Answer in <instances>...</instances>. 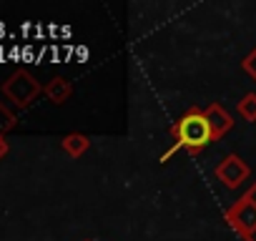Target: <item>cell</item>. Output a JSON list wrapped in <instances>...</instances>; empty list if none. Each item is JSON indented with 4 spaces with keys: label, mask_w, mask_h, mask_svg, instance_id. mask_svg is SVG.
<instances>
[{
    "label": "cell",
    "mask_w": 256,
    "mask_h": 241,
    "mask_svg": "<svg viewBox=\"0 0 256 241\" xmlns=\"http://www.w3.org/2000/svg\"><path fill=\"white\" fill-rule=\"evenodd\" d=\"M3 96L10 100V103H16L18 108H28L40 93H43V86L28 73V70H16L6 83H3Z\"/></svg>",
    "instance_id": "obj_3"
},
{
    "label": "cell",
    "mask_w": 256,
    "mask_h": 241,
    "mask_svg": "<svg viewBox=\"0 0 256 241\" xmlns=\"http://www.w3.org/2000/svg\"><path fill=\"white\" fill-rule=\"evenodd\" d=\"M18 124V118H16V113L13 110H8V106H3L0 103V136H6L13 126Z\"/></svg>",
    "instance_id": "obj_9"
},
{
    "label": "cell",
    "mask_w": 256,
    "mask_h": 241,
    "mask_svg": "<svg viewBox=\"0 0 256 241\" xmlns=\"http://www.w3.org/2000/svg\"><path fill=\"white\" fill-rule=\"evenodd\" d=\"M171 136H174V144L171 148L161 156V161L166 164L174 154L178 151H186L191 156L201 154L208 144H214V134H211V126H208V118L204 110L198 108H188L171 128Z\"/></svg>",
    "instance_id": "obj_1"
},
{
    "label": "cell",
    "mask_w": 256,
    "mask_h": 241,
    "mask_svg": "<svg viewBox=\"0 0 256 241\" xmlns=\"http://www.w3.org/2000/svg\"><path fill=\"white\" fill-rule=\"evenodd\" d=\"M226 221L244 241H256V184L226 211Z\"/></svg>",
    "instance_id": "obj_2"
},
{
    "label": "cell",
    "mask_w": 256,
    "mask_h": 241,
    "mask_svg": "<svg viewBox=\"0 0 256 241\" xmlns=\"http://www.w3.org/2000/svg\"><path fill=\"white\" fill-rule=\"evenodd\" d=\"M43 93H46V98L50 100V103H56V106H60V103H66L68 98H70V93H73V86H70V80H66V78H53L46 88H43Z\"/></svg>",
    "instance_id": "obj_6"
},
{
    "label": "cell",
    "mask_w": 256,
    "mask_h": 241,
    "mask_svg": "<svg viewBox=\"0 0 256 241\" xmlns=\"http://www.w3.org/2000/svg\"><path fill=\"white\" fill-rule=\"evenodd\" d=\"M241 66H244V70H246V73H248V76L256 80V48H254V50H251V53L244 58V63H241Z\"/></svg>",
    "instance_id": "obj_10"
},
{
    "label": "cell",
    "mask_w": 256,
    "mask_h": 241,
    "mask_svg": "<svg viewBox=\"0 0 256 241\" xmlns=\"http://www.w3.org/2000/svg\"><path fill=\"white\" fill-rule=\"evenodd\" d=\"M248 176H251L248 164H246L241 156H236V154L224 156V161L216 166V178H218L226 188H238L244 181H248Z\"/></svg>",
    "instance_id": "obj_4"
},
{
    "label": "cell",
    "mask_w": 256,
    "mask_h": 241,
    "mask_svg": "<svg viewBox=\"0 0 256 241\" xmlns=\"http://www.w3.org/2000/svg\"><path fill=\"white\" fill-rule=\"evenodd\" d=\"M88 146H90V138L83 136V134H70V136H66V138L60 141V148H63L70 158L83 156V154L88 151Z\"/></svg>",
    "instance_id": "obj_7"
},
{
    "label": "cell",
    "mask_w": 256,
    "mask_h": 241,
    "mask_svg": "<svg viewBox=\"0 0 256 241\" xmlns=\"http://www.w3.org/2000/svg\"><path fill=\"white\" fill-rule=\"evenodd\" d=\"M8 154V141H6V136H0V158H3Z\"/></svg>",
    "instance_id": "obj_11"
},
{
    "label": "cell",
    "mask_w": 256,
    "mask_h": 241,
    "mask_svg": "<svg viewBox=\"0 0 256 241\" xmlns=\"http://www.w3.org/2000/svg\"><path fill=\"white\" fill-rule=\"evenodd\" d=\"M204 113H206V118H208V126H211L214 141L224 138V136L231 131V126H234V118L228 116V110H226L224 106H218V103H211L208 108H204Z\"/></svg>",
    "instance_id": "obj_5"
},
{
    "label": "cell",
    "mask_w": 256,
    "mask_h": 241,
    "mask_svg": "<svg viewBox=\"0 0 256 241\" xmlns=\"http://www.w3.org/2000/svg\"><path fill=\"white\" fill-rule=\"evenodd\" d=\"M236 113H238L244 120H248V124H256V93H246V96L238 100Z\"/></svg>",
    "instance_id": "obj_8"
}]
</instances>
